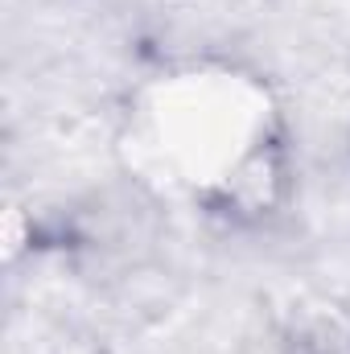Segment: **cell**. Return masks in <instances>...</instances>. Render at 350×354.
<instances>
[{"label":"cell","mask_w":350,"mask_h":354,"mask_svg":"<svg viewBox=\"0 0 350 354\" xmlns=\"http://www.w3.org/2000/svg\"><path fill=\"white\" fill-rule=\"evenodd\" d=\"M293 194H297L293 145L284 128H272V132H260L252 149H243L231 161L227 174L214 177L198 194V202L214 223L231 231H260L288 214Z\"/></svg>","instance_id":"obj_1"},{"label":"cell","mask_w":350,"mask_h":354,"mask_svg":"<svg viewBox=\"0 0 350 354\" xmlns=\"http://www.w3.org/2000/svg\"><path fill=\"white\" fill-rule=\"evenodd\" d=\"M280 354H350V297L309 288L288 297L272 317Z\"/></svg>","instance_id":"obj_2"},{"label":"cell","mask_w":350,"mask_h":354,"mask_svg":"<svg viewBox=\"0 0 350 354\" xmlns=\"http://www.w3.org/2000/svg\"><path fill=\"white\" fill-rule=\"evenodd\" d=\"M347 157H350V124H347Z\"/></svg>","instance_id":"obj_3"}]
</instances>
